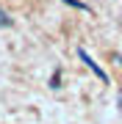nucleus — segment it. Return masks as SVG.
Returning <instances> with one entry per match:
<instances>
[{
  "mask_svg": "<svg viewBox=\"0 0 122 124\" xmlns=\"http://www.w3.org/2000/svg\"><path fill=\"white\" fill-rule=\"evenodd\" d=\"M78 58H81V61L86 63V66H89V69L97 75V80H100V83H108V75H105V72L100 69V63H97V61H94V58H92L89 53H86V50H78Z\"/></svg>",
  "mask_w": 122,
  "mask_h": 124,
  "instance_id": "obj_1",
  "label": "nucleus"
},
{
  "mask_svg": "<svg viewBox=\"0 0 122 124\" xmlns=\"http://www.w3.org/2000/svg\"><path fill=\"white\" fill-rule=\"evenodd\" d=\"M61 3H67V6H72V8H81V11H92L86 3H81V0H61Z\"/></svg>",
  "mask_w": 122,
  "mask_h": 124,
  "instance_id": "obj_2",
  "label": "nucleus"
},
{
  "mask_svg": "<svg viewBox=\"0 0 122 124\" xmlns=\"http://www.w3.org/2000/svg\"><path fill=\"white\" fill-rule=\"evenodd\" d=\"M0 28H11V17H9L3 8H0Z\"/></svg>",
  "mask_w": 122,
  "mask_h": 124,
  "instance_id": "obj_3",
  "label": "nucleus"
},
{
  "mask_svg": "<svg viewBox=\"0 0 122 124\" xmlns=\"http://www.w3.org/2000/svg\"><path fill=\"white\" fill-rule=\"evenodd\" d=\"M58 83H61V75L56 72V75H53V80H50V85H53V88H58Z\"/></svg>",
  "mask_w": 122,
  "mask_h": 124,
  "instance_id": "obj_4",
  "label": "nucleus"
},
{
  "mask_svg": "<svg viewBox=\"0 0 122 124\" xmlns=\"http://www.w3.org/2000/svg\"><path fill=\"white\" fill-rule=\"evenodd\" d=\"M114 58H117V63H119V66H122V55H119V53H114Z\"/></svg>",
  "mask_w": 122,
  "mask_h": 124,
  "instance_id": "obj_5",
  "label": "nucleus"
},
{
  "mask_svg": "<svg viewBox=\"0 0 122 124\" xmlns=\"http://www.w3.org/2000/svg\"><path fill=\"white\" fill-rule=\"evenodd\" d=\"M119 28H122V17H119Z\"/></svg>",
  "mask_w": 122,
  "mask_h": 124,
  "instance_id": "obj_6",
  "label": "nucleus"
}]
</instances>
